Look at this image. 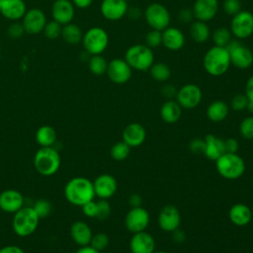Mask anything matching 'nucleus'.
I'll use <instances>...</instances> for the list:
<instances>
[{
    "instance_id": "obj_1",
    "label": "nucleus",
    "mask_w": 253,
    "mask_h": 253,
    "mask_svg": "<svg viewBox=\"0 0 253 253\" xmlns=\"http://www.w3.org/2000/svg\"><path fill=\"white\" fill-rule=\"evenodd\" d=\"M64 195L70 204L82 207L95 197L93 182L85 177H74L66 183Z\"/></svg>"
},
{
    "instance_id": "obj_2",
    "label": "nucleus",
    "mask_w": 253,
    "mask_h": 253,
    "mask_svg": "<svg viewBox=\"0 0 253 253\" xmlns=\"http://www.w3.org/2000/svg\"><path fill=\"white\" fill-rule=\"evenodd\" d=\"M230 64L229 53L225 47L213 45L204 55V68L211 76L217 77L223 75L228 70Z\"/></svg>"
},
{
    "instance_id": "obj_3",
    "label": "nucleus",
    "mask_w": 253,
    "mask_h": 253,
    "mask_svg": "<svg viewBox=\"0 0 253 253\" xmlns=\"http://www.w3.org/2000/svg\"><path fill=\"white\" fill-rule=\"evenodd\" d=\"M131 69L137 71H147L154 63V53L152 48L146 44H133L129 46L124 58Z\"/></svg>"
},
{
    "instance_id": "obj_4",
    "label": "nucleus",
    "mask_w": 253,
    "mask_h": 253,
    "mask_svg": "<svg viewBox=\"0 0 253 253\" xmlns=\"http://www.w3.org/2000/svg\"><path fill=\"white\" fill-rule=\"evenodd\" d=\"M40 219L33 207H23L14 213L12 220L13 230L21 237L29 236L38 228Z\"/></svg>"
},
{
    "instance_id": "obj_5",
    "label": "nucleus",
    "mask_w": 253,
    "mask_h": 253,
    "mask_svg": "<svg viewBox=\"0 0 253 253\" xmlns=\"http://www.w3.org/2000/svg\"><path fill=\"white\" fill-rule=\"evenodd\" d=\"M34 165L41 175L51 176L59 169L60 155L52 146L41 147L35 154Z\"/></svg>"
},
{
    "instance_id": "obj_6",
    "label": "nucleus",
    "mask_w": 253,
    "mask_h": 253,
    "mask_svg": "<svg viewBox=\"0 0 253 253\" xmlns=\"http://www.w3.org/2000/svg\"><path fill=\"white\" fill-rule=\"evenodd\" d=\"M216 170L220 176L228 180H235L241 177L245 171V162L236 153L225 152L216 161Z\"/></svg>"
},
{
    "instance_id": "obj_7",
    "label": "nucleus",
    "mask_w": 253,
    "mask_h": 253,
    "mask_svg": "<svg viewBox=\"0 0 253 253\" xmlns=\"http://www.w3.org/2000/svg\"><path fill=\"white\" fill-rule=\"evenodd\" d=\"M82 44L90 55L103 53L109 44V35L101 27H92L83 34Z\"/></svg>"
},
{
    "instance_id": "obj_8",
    "label": "nucleus",
    "mask_w": 253,
    "mask_h": 253,
    "mask_svg": "<svg viewBox=\"0 0 253 253\" xmlns=\"http://www.w3.org/2000/svg\"><path fill=\"white\" fill-rule=\"evenodd\" d=\"M225 48L229 53L231 64L236 68L247 69L253 64V52L239 40H231Z\"/></svg>"
},
{
    "instance_id": "obj_9",
    "label": "nucleus",
    "mask_w": 253,
    "mask_h": 253,
    "mask_svg": "<svg viewBox=\"0 0 253 253\" xmlns=\"http://www.w3.org/2000/svg\"><path fill=\"white\" fill-rule=\"evenodd\" d=\"M144 19L152 30L162 32L169 27L171 16L164 5L160 3H151L144 11Z\"/></svg>"
},
{
    "instance_id": "obj_10",
    "label": "nucleus",
    "mask_w": 253,
    "mask_h": 253,
    "mask_svg": "<svg viewBox=\"0 0 253 253\" xmlns=\"http://www.w3.org/2000/svg\"><path fill=\"white\" fill-rule=\"evenodd\" d=\"M230 32L237 40H244L253 34V14L247 10H241L232 16Z\"/></svg>"
},
{
    "instance_id": "obj_11",
    "label": "nucleus",
    "mask_w": 253,
    "mask_h": 253,
    "mask_svg": "<svg viewBox=\"0 0 253 253\" xmlns=\"http://www.w3.org/2000/svg\"><path fill=\"white\" fill-rule=\"evenodd\" d=\"M203 93L201 88L196 84H186L183 85L176 94L177 103L184 109H194L202 101Z\"/></svg>"
},
{
    "instance_id": "obj_12",
    "label": "nucleus",
    "mask_w": 253,
    "mask_h": 253,
    "mask_svg": "<svg viewBox=\"0 0 253 253\" xmlns=\"http://www.w3.org/2000/svg\"><path fill=\"white\" fill-rule=\"evenodd\" d=\"M106 73L113 83L125 84L130 79L132 69L125 59L114 58L108 62Z\"/></svg>"
},
{
    "instance_id": "obj_13",
    "label": "nucleus",
    "mask_w": 253,
    "mask_h": 253,
    "mask_svg": "<svg viewBox=\"0 0 253 253\" xmlns=\"http://www.w3.org/2000/svg\"><path fill=\"white\" fill-rule=\"evenodd\" d=\"M22 19L25 33L29 35H38L42 33L43 28L47 23L45 14L39 8H32L27 10Z\"/></svg>"
},
{
    "instance_id": "obj_14",
    "label": "nucleus",
    "mask_w": 253,
    "mask_h": 253,
    "mask_svg": "<svg viewBox=\"0 0 253 253\" xmlns=\"http://www.w3.org/2000/svg\"><path fill=\"white\" fill-rule=\"evenodd\" d=\"M150 220V216L148 211L141 208H131V210L126 213L125 224L128 231L132 233L144 231V229L148 226Z\"/></svg>"
},
{
    "instance_id": "obj_15",
    "label": "nucleus",
    "mask_w": 253,
    "mask_h": 253,
    "mask_svg": "<svg viewBox=\"0 0 253 253\" xmlns=\"http://www.w3.org/2000/svg\"><path fill=\"white\" fill-rule=\"evenodd\" d=\"M75 6L71 0H54L51 6L52 20L61 26L69 24L74 19Z\"/></svg>"
},
{
    "instance_id": "obj_16",
    "label": "nucleus",
    "mask_w": 253,
    "mask_h": 253,
    "mask_svg": "<svg viewBox=\"0 0 253 253\" xmlns=\"http://www.w3.org/2000/svg\"><path fill=\"white\" fill-rule=\"evenodd\" d=\"M128 8L126 0H103L100 6L102 16L109 21H119L126 15Z\"/></svg>"
},
{
    "instance_id": "obj_17",
    "label": "nucleus",
    "mask_w": 253,
    "mask_h": 253,
    "mask_svg": "<svg viewBox=\"0 0 253 253\" xmlns=\"http://www.w3.org/2000/svg\"><path fill=\"white\" fill-rule=\"evenodd\" d=\"M181 222V215L178 209L174 206L168 205L161 209L158 215L159 227L167 232H173L179 228Z\"/></svg>"
},
{
    "instance_id": "obj_18",
    "label": "nucleus",
    "mask_w": 253,
    "mask_h": 253,
    "mask_svg": "<svg viewBox=\"0 0 253 253\" xmlns=\"http://www.w3.org/2000/svg\"><path fill=\"white\" fill-rule=\"evenodd\" d=\"M192 10L196 20L209 22L218 12V0H196Z\"/></svg>"
},
{
    "instance_id": "obj_19",
    "label": "nucleus",
    "mask_w": 253,
    "mask_h": 253,
    "mask_svg": "<svg viewBox=\"0 0 253 253\" xmlns=\"http://www.w3.org/2000/svg\"><path fill=\"white\" fill-rule=\"evenodd\" d=\"M93 186L95 196L103 200H107L113 197L117 192L118 188V184L115 177H113L110 174L99 175L93 182Z\"/></svg>"
},
{
    "instance_id": "obj_20",
    "label": "nucleus",
    "mask_w": 253,
    "mask_h": 253,
    "mask_svg": "<svg viewBox=\"0 0 253 253\" xmlns=\"http://www.w3.org/2000/svg\"><path fill=\"white\" fill-rule=\"evenodd\" d=\"M24 207L23 195L14 189H8L0 193V209L9 213H15Z\"/></svg>"
},
{
    "instance_id": "obj_21",
    "label": "nucleus",
    "mask_w": 253,
    "mask_h": 253,
    "mask_svg": "<svg viewBox=\"0 0 253 253\" xmlns=\"http://www.w3.org/2000/svg\"><path fill=\"white\" fill-rule=\"evenodd\" d=\"M129 248L131 253H153L155 249V240L151 234L140 231L133 233L130 241Z\"/></svg>"
},
{
    "instance_id": "obj_22",
    "label": "nucleus",
    "mask_w": 253,
    "mask_h": 253,
    "mask_svg": "<svg viewBox=\"0 0 253 253\" xmlns=\"http://www.w3.org/2000/svg\"><path fill=\"white\" fill-rule=\"evenodd\" d=\"M185 41L183 32L176 27L169 26L162 31V44L168 50H180L184 46Z\"/></svg>"
},
{
    "instance_id": "obj_23",
    "label": "nucleus",
    "mask_w": 253,
    "mask_h": 253,
    "mask_svg": "<svg viewBox=\"0 0 253 253\" xmlns=\"http://www.w3.org/2000/svg\"><path fill=\"white\" fill-rule=\"evenodd\" d=\"M27 12V5L24 0H3L0 5L1 15L10 20L18 21Z\"/></svg>"
},
{
    "instance_id": "obj_24",
    "label": "nucleus",
    "mask_w": 253,
    "mask_h": 253,
    "mask_svg": "<svg viewBox=\"0 0 253 253\" xmlns=\"http://www.w3.org/2000/svg\"><path fill=\"white\" fill-rule=\"evenodd\" d=\"M146 137L144 127L138 123H131L126 126L123 131V141L129 147H136L143 143Z\"/></svg>"
},
{
    "instance_id": "obj_25",
    "label": "nucleus",
    "mask_w": 253,
    "mask_h": 253,
    "mask_svg": "<svg viewBox=\"0 0 253 253\" xmlns=\"http://www.w3.org/2000/svg\"><path fill=\"white\" fill-rule=\"evenodd\" d=\"M70 235L77 245L86 246L90 244L93 234L90 226L86 222L77 220L70 227Z\"/></svg>"
},
{
    "instance_id": "obj_26",
    "label": "nucleus",
    "mask_w": 253,
    "mask_h": 253,
    "mask_svg": "<svg viewBox=\"0 0 253 253\" xmlns=\"http://www.w3.org/2000/svg\"><path fill=\"white\" fill-rule=\"evenodd\" d=\"M206 150L205 155L207 158L216 161L220 156L225 153L224 140L215 136L214 134H208L205 137Z\"/></svg>"
},
{
    "instance_id": "obj_27",
    "label": "nucleus",
    "mask_w": 253,
    "mask_h": 253,
    "mask_svg": "<svg viewBox=\"0 0 253 253\" xmlns=\"http://www.w3.org/2000/svg\"><path fill=\"white\" fill-rule=\"evenodd\" d=\"M230 221L237 226H245L252 219V211L244 204L233 205L228 212Z\"/></svg>"
},
{
    "instance_id": "obj_28",
    "label": "nucleus",
    "mask_w": 253,
    "mask_h": 253,
    "mask_svg": "<svg viewBox=\"0 0 253 253\" xmlns=\"http://www.w3.org/2000/svg\"><path fill=\"white\" fill-rule=\"evenodd\" d=\"M181 115L182 108L177 101L168 100L161 106L160 116L165 123L174 124L181 118Z\"/></svg>"
},
{
    "instance_id": "obj_29",
    "label": "nucleus",
    "mask_w": 253,
    "mask_h": 253,
    "mask_svg": "<svg viewBox=\"0 0 253 253\" xmlns=\"http://www.w3.org/2000/svg\"><path fill=\"white\" fill-rule=\"evenodd\" d=\"M229 112V108L226 103L220 100L213 101L207 108V117L209 120L214 123H219L223 121Z\"/></svg>"
},
{
    "instance_id": "obj_30",
    "label": "nucleus",
    "mask_w": 253,
    "mask_h": 253,
    "mask_svg": "<svg viewBox=\"0 0 253 253\" xmlns=\"http://www.w3.org/2000/svg\"><path fill=\"white\" fill-rule=\"evenodd\" d=\"M190 36L192 40H194L196 42H199V43L206 42L211 36V30L207 22H203L199 20L192 22L190 26Z\"/></svg>"
},
{
    "instance_id": "obj_31",
    "label": "nucleus",
    "mask_w": 253,
    "mask_h": 253,
    "mask_svg": "<svg viewBox=\"0 0 253 253\" xmlns=\"http://www.w3.org/2000/svg\"><path fill=\"white\" fill-rule=\"evenodd\" d=\"M63 41L69 44H77L82 41L83 33L79 26L72 22L62 26L61 36Z\"/></svg>"
},
{
    "instance_id": "obj_32",
    "label": "nucleus",
    "mask_w": 253,
    "mask_h": 253,
    "mask_svg": "<svg viewBox=\"0 0 253 253\" xmlns=\"http://www.w3.org/2000/svg\"><path fill=\"white\" fill-rule=\"evenodd\" d=\"M36 140L42 147L52 146L56 140V131L50 126H42L36 131Z\"/></svg>"
},
{
    "instance_id": "obj_33",
    "label": "nucleus",
    "mask_w": 253,
    "mask_h": 253,
    "mask_svg": "<svg viewBox=\"0 0 253 253\" xmlns=\"http://www.w3.org/2000/svg\"><path fill=\"white\" fill-rule=\"evenodd\" d=\"M150 76L158 82H165L171 76V69L170 67L163 62H154L151 67L149 68Z\"/></svg>"
},
{
    "instance_id": "obj_34",
    "label": "nucleus",
    "mask_w": 253,
    "mask_h": 253,
    "mask_svg": "<svg viewBox=\"0 0 253 253\" xmlns=\"http://www.w3.org/2000/svg\"><path fill=\"white\" fill-rule=\"evenodd\" d=\"M88 67L91 73L100 76L107 72L108 61L101 54L91 55L88 60Z\"/></svg>"
},
{
    "instance_id": "obj_35",
    "label": "nucleus",
    "mask_w": 253,
    "mask_h": 253,
    "mask_svg": "<svg viewBox=\"0 0 253 253\" xmlns=\"http://www.w3.org/2000/svg\"><path fill=\"white\" fill-rule=\"evenodd\" d=\"M231 37L232 34L230 30L225 27H219L215 29L211 34V39L214 45L220 47H225L228 44V42L232 40Z\"/></svg>"
},
{
    "instance_id": "obj_36",
    "label": "nucleus",
    "mask_w": 253,
    "mask_h": 253,
    "mask_svg": "<svg viewBox=\"0 0 253 253\" xmlns=\"http://www.w3.org/2000/svg\"><path fill=\"white\" fill-rule=\"evenodd\" d=\"M130 151V147L125 141H119L115 143L111 148V156L116 161H123L125 160Z\"/></svg>"
},
{
    "instance_id": "obj_37",
    "label": "nucleus",
    "mask_w": 253,
    "mask_h": 253,
    "mask_svg": "<svg viewBox=\"0 0 253 253\" xmlns=\"http://www.w3.org/2000/svg\"><path fill=\"white\" fill-rule=\"evenodd\" d=\"M61 30H62V26L59 23L52 20L45 24L42 33L44 37L47 38L48 40H55L61 36Z\"/></svg>"
},
{
    "instance_id": "obj_38",
    "label": "nucleus",
    "mask_w": 253,
    "mask_h": 253,
    "mask_svg": "<svg viewBox=\"0 0 253 253\" xmlns=\"http://www.w3.org/2000/svg\"><path fill=\"white\" fill-rule=\"evenodd\" d=\"M89 245L94 249L102 252L109 245V236L104 232L96 233L95 235H92Z\"/></svg>"
},
{
    "instance_id": "obj_39",
    "label": "nucleus",
    "mask_w": 253,
    "mask_h": 253,
    "mask_svg": "<svg viewBox=\"0 0 253 253\" xmlns=\"http://www.w3.org/2000/svg\"><path fill=\"white\" fill-rule=\"evenodd\" d=\"M34 210L35 211L37 212V214L39 215L40 218H43V217H46L50 211H51V204L48 200L46 199H40L38 200L35 205H34Z\"/></svg>"
},
{
    "instance_id": "obj_40",
    "label": "nucleus",
    "mask_w": 253,
    "mask_h": 253,
    "mask_svg": "<svg viewBox=\"0 0 253 253\" xmlns=\"http://www.w3.org/2000/svg\"><path fill=\"white\" fill-rule=\"evenodd\" d=\"M145 44L152 49L162 44V32L151 29L145 36Z\"/></svg>"
},
{
    "instance_id": "obj_41",
    "label": "nucleus",
    "mask_w": 253,
    "mask_h": 253,
    "mask_svg": "<svg viewBox=\"0 0 253 253\" xmlns=\"http://www.w3.org/2000/svg\"><path fill=\"white\" fill-rule=\"evenodd\" d=\"M239 132L245 139H253V117H247L241 122Z\"/></svg>"
},
{
    "instance_id": "obj_42",
    "label": "nucleus",
    "mask_w": 253,
    "mask_h": 253,
    "mask_svg": "<svg viewBox=\"0 0 253 253\" xmlns=\"http://www.w3.org/2000/svg\"><path fill=\"white\" fill-rule=\"evenodd\" d=\"M111 214V206L106 201L101 199V201L97 202V214L96 218L99 220H105L107 219Z\"/></svg>"
},
{
    "instance_id": "obj_43",
    "label": "nucleus",
    "mask_w": 253,
    "mask_h": 253,
    "mask_svg": "<svg viewBox=\"0 0 253 253\" xmlns=\"http://www.w3.org/2000/svg\"><path fill=\"white\" fill-rule=\"evenodd\" d=\"M223 11L229 15L234 16L239 11H241V2L240 0H223L222 2Z\"/></svg>"
},
{
    "instance_id": "obj_44",
    "label": "nucleus",
    "mask_w": 253,
    "mask_h": 253,
    "mask_svg": "<svg viewBox=\"0 0 253 253\" xmlns=\"http://www.w3.org/2000/svg\"><path fill=\"white\" fill-rule=\"evenodd\" d=\"M248 102H249V100L245 94H237L232 98L230 106L234 111L239 112V111H243L247 108Z\"/></svg>"
},
{
    "instance_id": "obj_45",
    "label": "nucleus",
    "mask_w": 253,
    "mask_h": 253,
    "mask_svg": "<svg viewBox=\"0 0 253 253\" xmlns=\"http://www.w3.org/2000/svg\"><path fill=\"white\" fill-rule=\"evenodd\" d=\"M25 34V29L22 23L14 22L7 28V36L13 40L20 39Z\"/></svg>"
},
{
    "instance_id": "obj_46",
    "label": "nucleus",
    "mask_w": 253,
    "mask_h": 253,
    "mask_svg": "<svg viewBox=\"0 0 253 253\" xmlns=\"http://www.w3.org/2000/svg\"><path fill=\"white\" fill-rule=\"evenodd\" d=\"M189 148L194 154H205L206 150V141L202 138H194L189 144Z\"/></svg>"
},
{
    "instance_id": "obj_47",
    "label": "nucleus",
    "mask_w": 253,
    "mask_h": 253,
    "mask_svg": "<svg viewBox=\"0 0 253 253\" xmlns=\"http://www.w3.org/2000/svg\"><path fill=\"white\" fill-rule=\"evenodd\" d=\"M83 213L88 217H96L97 214V203L90 201L82 206Z\"/></svg>"
},
{
    "instance_id": "obj_48",
    "label": "nucleus",
    "mask_w": 253,
    "mask_h": 253,
    "mask_svg": "<svg viewBox=\"0 0 253 253\" xmlns=\"http://www.w3.org/2000/svg\"><path fill=\"white\" fill-rule=\"evenodd\" d=\"M178 19L181 23L183 24H187V23H192L193 19H194V14H193V10L189 9V8H184L182 9L179 14H178Z\"/></svg>"
},
{
    "instance_id": "obj_49",
    "label": "nucleus",
    "mask_w": 253,
    "mask_h": 253,
    "mask_svg": "<svg viewBox=\"0 0 253 253\" xmlns=\"http://www.w3.org/2000/svg\"><path fill=\"white\" fill-rule=\"evenodd\" d=\"M224 147H225V152L236 153L239 148V144L235 138L229 137L226 140H224Z\"/></svg>"
},
{
    "instance_id": "obj_50",
    "label": "nucleus",
    "mask_w": 253,
    "mask_h": 253,
    "mask_svg": "<svg viewBox=\"0 0 253 253\" xmlns=\"http://www.w3.org/2000/svg\"><path fill=\"white\" fill-rule=\"evenodd\" d=\"M177 89L173 86V85H170V84H167V85H164L161 89V94L167 98V99H172L173 97H176V94H177Z\"/></svg>"
},
{
    "instance_id": "obj_51",
    "label": "nucleus",
    "mask_w": 253,
    "mask_h": 253,
    "mask_svg": "<svg viewBox=\"0 0 253 253\" xmlns=\"http://www.w3.org/2000/svg\"><path fill=\"white\" fill-rule=\"evenodd\" d=\"M141 204H142V198H141L140 195L134 193V194H132L128 197V205L131 208L141 207Z\"/></svg>"
},
{
    "instance_id": "obj_52",
    "label": "nucleus",
    "mask_w": 253,
    "mask_h": 253,
    "mask_svg": "<svg viewBox=\"0 0 253 253\" xmlns=\"http://www.w3.org/2000/svg\"><path fill=\"white\" fill-rule=\"evenodd\" d=\"M246 97L249 101L253 102V75L248 78L245 84V93Z\"/></svg>"
},
{
    "instance_id": "obj_53",
    "label": "nucleus",
    "mask_w": 253,
    "mask_h": 253,
    "mask_svg": "<svg viewBox=\"0 0 253 253\" xmlns=\"http://www.w3.org/2000/svg\"><path fill=\"white\" fill-rule=\"evenodd\" d=\"M0 253H25V251L16 245H7L0 248Z\"/></svg>"
},
{
    "instance_id": "obj_54",
    "label": "nucleus",
    "mask_w": 253,
    "mask_h": 253,
    "mask_svg": "<svg viewBox=\"0 0 253 253\" xmlns=\"http://www.w3.org/2000/svg\"><path fill=\"white\" fill-rule=\"evenodd\" d=\"M126 15L128 16V18H130L132 20H136V19L140 18L141 11L136 7H128L127 11H126Z\"/></svg>"
},
{
    "instance_id": "obj_55",
    "label": "nucleus",
    "mask_w": 253,
    "mask_h": 253,
    "mask_svg": "<svg viewBox=\"0 0 253 253\" xmlns=\"http://www.w3.org/2000/svg\"><path fill=\"white\" fill-rule=\"evenodd\" d=\"M172 237H173V240L175 242L181 243V242H183L186 239V234H185V232L183 230L177 228V229H175L173 231V236Z\"/></svg>"
},
{
    "instance_id": "obj_56",
    "label": "nucleus",
    "mask_w": 253,
    "mask_h": 253,
    "mask_svg": "<svg viewBox=\"0 0 253 253\" xmlns=\"http://www.w3.org/2000/svg\"><path fill=\"white\" fill-rule=\"evenodd\" d=\"M71 1H72L73 5L79 9H86L93 2V0H71Z\"/></svg>"
},
{
    "instance_id": "obj_57",
    "label": "nucleus",
    "mask_w": 253,
    "mask_h": 253,
    "mask_svg": "<svg viewBox=\"0 0 253 253\" xmlns=\"http://www.w3.org/2000/svg\"><path fill=\"white\" fill-rule=\"evenodd\" d=\"M76 253H101L100 251L94 249L93 247H91L90 245H86V246H81Z\"/></svg>"
},
{
    "instance_id": "obj_58",
    "label": "nucleus",
    "mask_w": 253,
    "mask_h": 253,
    "mask_svg": "<svg viewBox=\"0 0 253 253\" xmlns=\"http://www.w3.org/2000/svg\"><path fill=\"white\" fill-rule=\"evenodd\" d=\"M246 109H247L251 114H253V102H252V101H249V102H248Z\"/></svg>"
},
{
    "instance_id": "obj_59",
    "label": "nucleus",
    "mask_w": 253,
    "mask_h": 253,
    "mask_svg": "<svg viewBox=\"0 0 253 253\" xmlns=\"http://www.w3.org/2000/svg\"><path fill=\"white\" fill-rule=\"evenodd\" d=\"M153 253H166V252H164V251H154Z\"/></svg>"
},
{
    "instance_id": "obj_60",
    "label": "nucleus",
    "mask_w": 253,
    "mask_h": 253,
    "mask_svg": "<svg viewBox=\"0 0 253 253\" xmlns=\"http://www.w3.org/2000/svg\"><path fill=\"white\" fill-rule=\"evenodd\" d=\"M251 211H252V217H253V209L251 210Z\"/></svg>"
},
{
    "instance_id": "obj_61",
    "label": "nucleus",
    "mask_w": 253,
    "mask_h": 253,
    "mask_svg": "<svg viewBox=\"0 0 253 253\" xmlns=\"http://www.w3.org/2000/svg\"><path fill=\"white\" fill-rule=\"evenodd\" d=\"M2 1H3V0H0V5H1V3H2Z\"/></svg>"
},
{
    "instance_id": "obj_62",
    "label": "nucleus",
    "mask_w": 253,
    "mask_h": 253,
    "mask_svg": "<svg viewBox=\"0 0 253 253\" xmlns=\"http://www.w3.org/2000/svg\"><path fill=\"white\" fill-rule=\"evenodd\" d=\"M126 1H127V2H128V1H131V0H126Z\"/></svg>"
}]
</instances>
